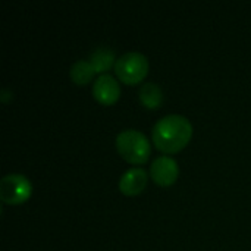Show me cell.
Instances as JSON below:
<instances>
[{
  "label": "cell",
  "mask_w": 251,
  "mask_h": 251,
  "mask_svg": "<svg viewBox=\"0 0 251 251\" xmlns=\"http://www.w3.org/2000/svg\"><path fill=\"white\" fill-rule=\"evenodd\" d=\"M32 196V184L21 174H9L0 181V200L9 206L26 203Z\"/></svg>",
  "instance_id": "4"
},
{
  "label": "cell",
  "mask_w": 251,
  "mask_h": 251,
  "mask_svg": "<svg viewBox=\"0 0 251 251\" xmlns=\"http://www.w3.org/2000/svg\"><path fill=\"white\" fill-rule=\"evenodd\" d=\"M163 91L156 82H146L140 90V101L149 110L160 109L163 103Z\"/></svg>",
  "instance_id": "8"
},
{
  "label": "cell",
  "mask_w": 251,
  "mask_h": 251,
  "mask_svg": "<svg viewBox=\"0 0 251 251\" xmlns=\"http://www.w3.org/2000/svg\"><path fill=\"white\" fill-rule=\"evenodd\" d=\"M116 60L118 59L115 57V53L107 47H100L94 50L90 56V63L94 68L96 74H101V75H104V72L109 71L112 66L115 68Z\"/></svg>",
  "instance_id": "9"
},
{
  "label": "cell",
  "mask_w": 251,
  "mask_h": 251,
  "mask_svg": "<svg viewBox=\"0 0 251 251\" xmlns=\"http://www.w3.org/2000/svg\"><path fill=\"white\" fill-rule=\"evenodd\" d=\"M193 125L182 115H168L156 122L151 129L154 147L165 154L182 151L191 141Z\"/></svg>",
  "instance_id": "1"
},
{
  "label": "cell",
  "mask_w": 251,
  "mask_h": 251,
  "mask_svg": "<svg viewBox=\"0 0 251 251\" xmlns=\"http://www.w3.org/2000/svg\"><path fill=\"white\" fill-rule=\"evenodd\" d=\"M113 69L121 82L126 85H137L146 79L150 69V63L143 53L128 51L118 57Z\"/></svg>",
  "instance_id": "3"
},
{
  "label": "cell",
  "mask_w": 251,
  "mask_h": 251,
  "mask_svg": "<svg viewBox=\"0 0 251 251\" xmlns=\"http://www.w3.org/2000/svg\"><path fill=\"white\" fill-rule=\"evenodd\" d=\"M116 150L128 163L144 165L150 159L151 144L143 132L137 129H125L116 137Z\"/></svg>",
  "instance_id": "2"
},
{
  "label": "cell",
  "mask_w": 251,
  "mask_h": 251,
  "mask_svg": "<svg viewBox=\"0 0 251 251\" xmlns=\"http://www.w3.org/2000/svg\"><path fill=\"white\" fill-rule=\"evenodd\" d=\"M94 99L103 106L115 104L121 97V87L112 75H100L93 85Z\"/></svg>",
  "instance_id": "6"
},
{
  "label": "cell",
  "mask_w": 251,
  "mask_h": 251,
  "mask_svg": "<svg viewBox=\"0 0 251 251\" xmlns=\"http://www.w3.org/2000/svg\"><path fill=\"white\" fill-rule=\"evenodd\" d=\"M9 94L12 96V93H10L9 90H6V88H4V90H1V94H0V100H1L3 103H7V101H9V100H7Z\"/></svg>",
  "instance_id": "11"
},
{
  "label": "cell",
  "mask_w": 251,
  "mask_h": 251,
  "mask_svg": "<svg viewBox=\"0 0 251 251\" xmlns=\"http://www.w3.org/2000/svg\"><path fill=\"white\" fill-rule=\"evenodd\" d=\"M149 182V175L143 168H131L119 179V191L126 197L140 196Z\"/></svg>",
  "instance_id": "7"
},
{
  "label": "cell",
  "mask_w": 251,
  "mask_h": 251,
  "mask_svg": "<svg viewBox=\"0 0 251 251\" xmlns=\"http://www.w3.org/2000/svg\"><path fill=\"white\" fill-rule=\"evenodd\" d=\"M179 176V166L171 156H160L153 160L150 166V178L159 187H172Z\"/></svg>",
  "instance_id": "5"
},
{
  "label": "cell",
  "mask_w": 251,
  "mask_h": 251,
  "mask_svg": "<svg viewBox=\"0 0 251 251\" xmlns=\"http://www.w3.org/2000/svg\"><path fill=\"white\" fill-rule=\"evenodd\" d=\"M94 74L96 71L91 66L90 60H76L69 71V76L76 85H87L88 82H91Z\"/></svg>",
  "instance_id": "10"
}]
</instances>
